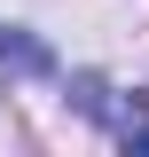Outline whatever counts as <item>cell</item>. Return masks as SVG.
<instances>
[{
  "label": "cell",
  "mask_w": 149,
  "mask_h": 157,
  "mask_svg": "<svg viewBox=\"0 0 149 157\" xmlns=\"http://www.w3.org/2000/svg\"><path fill=\"white\" fill-rule=\"evenodd\" d=\"M71 102H78V110L94 118V126H110V134H133V126L149 118L141 86H133V102H126V94H118V86H110L102 71H78V78H71Z\"/></svg>",
  "instance_id": "cell-1"
},
{
  "label": "cell",
  "mask_w": 149,
  "mask_h": 157,
  "mask_svg": "<svg viewBox=\"0 0 149 157\" xmlns=\"http://www.w3.org/2000/svg\"><path fill=\"white\" fill-rule=\"evenodd\" d=\"M0 71H16V78H55V47L32 39L24 24H0Z\"/></svg>",
  "instance_id": "cell-2"
},
{
  "label": "cell",
  "mask_w": 149,
  "mask_h": 157,
  "mask_svg": "<svg viewBox=\"0 0 149 157\" xmlns=\"http://www.w3.org/2000/svg\"><path fill=\"white\" fill-rule=\"evenodd\" d=\"M118 141H126V149H149V118L133 126V134H118Z\"/></svg>",
  "instance_id": "cell-3"
}]
</instances>
